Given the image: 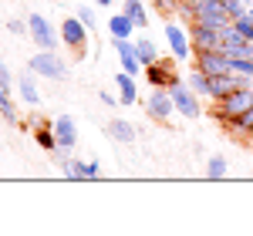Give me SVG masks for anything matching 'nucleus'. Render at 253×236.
<instances>
[{"instance_id": "1", "label": "nucleus", "mask_w": 253, "mask_h": 236, "mask_svg": "<svg viewBox=\"0 0 253 236\" xmlns=\"http://www.w3.org/2000/svg\"><path fill=\"white\" fill-rule=\"evenodd\" d=\"M27 71H34V75H41V78H51V81L68 78V64H64L54 51H41V54H34V58L27 61Z\"/></svg>"}, {"instance_id": "2", "label": "nucleus", "mask_w": 253, "mask_h": 236, "mask_svg": "<svg viewBox=\"0 0 253 236\" xmlns=\"http://www.w3.org/2000/svg\"><path fill=\"white\" fill-rule=\"evenodd\" d=\"M247 108H253V84L233 88L226 98H219V101H216V108H213V118H219V115H240V112H247Z\"/></svg>"}, {"instance_id": "3", "label": "nucleus", "mask_w": 253, "mask_h": 236, "mask_svg": "<svg viewBox=\"0 0 253 236\" xmlns=\"http://www.w3.org/2000/svg\"><path fill=\"white\" fill-rule=\"evenodd\" d=\"M145 81L152 88H172L175 81H182L175 71V58H159L152 64H145Z\"/></svg>"}, {"instance_id": "4", "label": "nucleus", "mask_w": 253, "mask_h": 236, "mask_svg": "<svg viewBox=\"0 0 253 236\" xmlns=\"http://www.w3.org/2000/svg\"><path fill=\"white\" fill-rule=\"evenodd\" d=\"M27 34L34 38L41 51H54L58 47V31H54V24L47 17H41V14H31L27 17Z\"/></svg>"}, {"instance_id": "5", "label": "nucleus", "mask_w": 253, "mask_h": 236, "mask_svg": "<svg viewBox=\"0 0 253 236\" xmlns=\"http://www.w3.org/2000/svg\"><path fill=\"white\" fill-rule=\"evenodd\" d=\"M169 95H172L175 101V112L186 118H199L203 115V105H199V95H196L193 88L186 84V81H175L172 88H169Z\"/></svg>"}, {"instance_id": "6", "label": "nucleus", "mask_w": 253, "mask_h": 236, "mask_svg": "<svg viewBox=\"0 0 253 236\" xmlns=\"http://www.w3.org/2000/svg\"><path fill=\"white\" fill-rule=\"evenodd\" d=\"M166 40H169V51H172L175 61H189V58H193V40H189V31H182L175 20H166Z\"/></svg>"}, {"instance_id": "7", "label": "nucleus", "mask_w": 253, "mask_h": 236, "mask_svg": "<svg viewBox=\"0 0 253 236\" xmlns=\"http://www.w3.org/2000/svg\"><path fill=\"white\" fill-rule=\"evenodd\" d=\"M88 31H91V27H88L78 14L68 17V20H61V40H64L71 51H81V47L88 44Z\"/></svg>"}, {"instance_id": "8", "label": "nucleus", "mask_w": 253, "mask_h": 236, "mask_svg": "<svg viewBox=\"0 0 253 236\" xmlns=\"http://www.w3.org/2000/svg\"><path fill=\"white\" fill-rule=\"evenodd\" d=\"M145 112L156 121H169V115L175 112V101L169 95V88H152V95L145 98Z\"/></svg>"}, {"instance_id": "9", "label": "nucleus", "mask_w": 253, "mask_h": 236, "mask_svg": "<svg viewBox=\"0 0 253 236\" xmlns=\"http://www.w3.org/2000/svg\"><path fill=\"white\" fill-rule=\"evenodd\" d=\"M193 68H199V71H206L210 78H216V75H230V58L216 47V51H196V64Z\"/></svg>"}, {"instance_id": "10", "label": "nucleus", "mask_w": 253, "mask_h": 236, "mask_svg": "<svg viewBox=\"0 0 253 236\" xmlns=\"http://www.w3.org/2000/svg\"><path fill=\"white\" fill-rule=\"evenodd\" d=\"M219 34L216 27H206V24H189V40H193V51H216L219 47Z\"/></svg>"}, {"instance_id": "11", "label": "nucleus", "mask_w": 253, "mask_h": 236, "mask_svg": "<svg viewBox=\"0 0 253 236\" xmlns=\"http://www.w3.org/2000/svg\"><path fill=\"white\" fill-rule=\"evenodd\" d=\"M54 135H58V149L54 152H71L78 145V128H75V118L58 115L54 118Z\"/></svg>"}, {"instance_id": "12", "label": "nucleus", "mask_w": 253, "mask_h": 236, "mask_svg": "<svg viewBox=\"0 0 253 236\" xmlns=\"http://www.w3.org/2000/svg\"><path fill=\"white\" fill-rule=\"evenodd\" d=\"M115 54H118V61H122V71H128V75L145 71V68H142V61H138V54H135V40H132V38L115 40Z\"/></svg>"}, {"instance_id": "13", "label": "nucleus", "mask_w": 253, "mask_h": 236, "mask_svg": "<svg viewBox=\"0 0 253 236\" xmlns=\"http://www.w3.org/2000/svg\"><path fill=\"white\" fill-rule=\"evenodd\" d=\"M115 88H118V98H122V105H135V101H138L135 75H128V71H118V75H115Z\"/></svg>"}, {"instance_id": "14", "label": "nucleus", "mask_w": 253, "mask_h": 236, "mask_svg": "<svg viewBox=\"0 0 253 236\" xmlns=\"http://www.w3.org/2000/svg\"><path fill=\"white\" fill-rule=\"evenodd\" d=\"M138 27L128 20V14L122 10V14H112V20H108V34H112V40H122V38H132Z\"/></svg>"}, {"instance_id": "15", "label": "nucleus", "mask_w": 253, "mask_h": 236, "mask_svg": "<svg viewBox=\"0 0 253 236\" xmlns=\"http://www.w3.org/2000/svg\"><path fill=\"white\" fill-rule=\"evenodd\" d=\"M108 135L115 138V142H135V125L125 121V118H115V121L108 125Z\"/></svg>"}, {"instance_id": "16", "label": "nucleus", "mask_w": 253, "mask_h": 236, "mask_svg": "<svg viewBox=\"0 0 253 236\" xmlns=\"http://www.w3.org/2000/svg\"><path fill=\"white\" fill-rule=\"evenodd\" d=\"M122 10L128 14V20H132L135 27H145V24H149V10H145V3H142V0H125V3H122Z\"/></svg>"}, {"instance_id": "17", "label": "nucleus", "mask_w": 253, "mask_h": 236, "mask_svg": "<svg viewBox=\"0 0 253 236\" xmlns=\"http://www.w3.org/2000/svg\"><path fill=\"white\" fill-rule=\"evenodd\" d=\"M186 84L193 88L199 98H210V75L206 71H199V68H193V75L186 78Z\"/></svg>"}, {"instance_id": "18", "label": "nucleus", "mask_w": 253, "mask_h": 236, "mask_svg": "<svg viewBox=\"0 0 253 236\" xmlns=\"http://www.w3.org/2000/svg\"><path fill=\"white\" fill-rule=\"evenodd\" d=\"M34 138H38L41 149H47V152H54V149H58V135H54V125H44V121H38V132H34Z\"/></svg>"}, {"instance_id": "19", "label": "nucleus", "mask_w": 253, "mask_h": 236, "mask_svg": "<svg viewBox=\"0 0 253 236\" xmlns=\"http://www.w3.org/2000/svg\"><path fill=\"white\" fill-rule=\"evenodd\" d=\"M31 75H34V71H31ZM31 75H24V78H20V98H24V105L38 108L41 95H38V88H34V78H31Z\"/></svg>"}, {"instance_id": "20", "label": "nucleus", "mask_w": 253, "mask_h": 236, "mask_svg": "<svg viewBox=\"0 0 253 236\" xmlns=\"http://www.w3.org/2000/svg\"><path fill=\"white\" fill-rule=\"evenodd\" d=\"M135 54H138V61H142V68L152 64V61H159V51H156V44H152L149 38H138L135 40Z\"/></svg>"}, {"instance_id": "21", "label": "nucleus", "mask_w": 253, "mask_h": 236, "mask_svg": "<svg viewBox=\"0 0 253 236\" xmlns=\"http://www.w3.org/2000/svg\"><path fill=\"white\" fill-rule=\"evenodd\" d=\"M0 115L7 118V121H17V108L10 101V88L7 84H0Z\"/></svg>"}, {"instance_id": "22", "label": "nucleus", "mask_w": 253, "mask_h": 236, "mask_svg": "<svg viewBox=\"0 0 253 236\" xmlns=\"http://www.w3.org/2000/svg\"><path fill=\"white\" fill-rule=\"evenodd\" d=\"M233 27L243 34L247 40H253V10H247V14H240V17L233 20Z\"/></svg>"}, {"instance_id": "23", "label": "nucleus", "mask_w": 253, "mask_h": 236, "mask_svg": "<svg viewBox=\"0 0 253 236\" xmlns=\"http://www.w3.org/2000/svg\"><path fill=\"white\" fill-rule=\"evenodd\" d=\"M206 176H210V179H223V176H226V158L213 156L210 162H206Z\"/></svg>"}, {"instance_id": "24", "label": "nucleus", "mask_w": 253, "mask_h": 236, "mask_svg": "<svg viewBox=\"0 0 253 236\" xmlns=\"http://www.w3.org/2000/svg\"><path fill=\"white\" fill-rule=\"evenodd\" d=\"M230 71H236V75H247V78H253V58H230Z\"/></svg>"}, {"instance_id": "25", "label": "nucleus", "mask_w": 253, "mask_h": 236, "mask_svg": "<svg viewBox=\"0 0 253 236\" xmlns=\"http://www.w3.org/2000/svg\"><path fill=\"white\" fill-rule=\"evenodd\" d=\"M223 7H226V14H230V20H236L240 14H247V7H243V0H223Z\"/></svg>"}, {"instance_id": "26", "label": "nucleus", "mask_w": 253, "mask_h": 236, "mask_svg": "<svg viewBox=\"0 0 253 236\" xmlns=\"http://www.w3.org/2000/svg\"><path fill=\"white\" fill-rule=\"evenodd\" d=\"M78 17L84 20V24H88V27H95V10H91V7H88V3H81V7H78Z\"/></svg>"}, {"instance_id": "27", "label": "nucleus", "mask_w": 253, "mask_h": 236, "mask_svg": "<svg viewBox=\"0 0 253 236\" xmlns=\"http://www.w3.org/2000/svg\"><path fill=\"white\" fill-rule=\"evenodd\" d=\"M98 98H101V105H108V108H115V105H122V98H115L112 91H101Z\"/></svg>"}, {"instance_id": "28", "label": "nucleus", "mask_w": 253, "mask_h": 236, "mask_svg": "<svg viewBox=\"0 0 253 236\" xmlns=\"http://www.w3.org/2000/svg\"><path fill=\"white\" fill-rule=\"evenodd\" d=\"M10 34H27V20H10Z\"/></svg>"}, {"instance_id": "29", "label": "nucleus", "mask_w": 253, "mask_h": 236, "mask_svg": "<svg viewBox=\"0 0 253 236\" xmlns=\"http://www.w3.org/2000/svg\"><path fill=\"white\" fill-rule=\"evenodd\" d=\"M0 84H7V88H10V71H7V64H3V61H0Z\"/></svg>"}, {"instance_id": "30", "label": "nucleus", "mask_w": 253, "mask_h": 236, "mask_svg": "<svg viewBox=\"0 0 253 236\" xmlns=\"http://www.w3.org/2000/svg\"><path fill=\"white\" fill-rule=\"evenodd\" d=\"M95 3H98V7H108V3H112V0H95Z\"/></svg>"}, {"instance_id": "31", "label": "nucleus", "mask_w": 253, "mask_h": 236, "mask_svg": "<svg viewBox=\"0 0 253 236\" xmlns=\"http://www.w3.org/2000/svg\"><path fill=\"white\" fill-rule=\"evenodd\" d=\"M247 135H250V138H253V121H250V132H247Z\"/></svg>"}, {"instance_id": "32", "label": "nucleus", "mask_w": 253, "mask_h": 236, "mask_svg": "<svg viewBox=\"0 0 253 236\" xmlns=\"http://www.w3.org/2000/svg\"><path fill=\"white\" fill-rule=\"evenodd\" d=\"M250 54H253V44H250Z\"/></svg>"}]
</instances>
